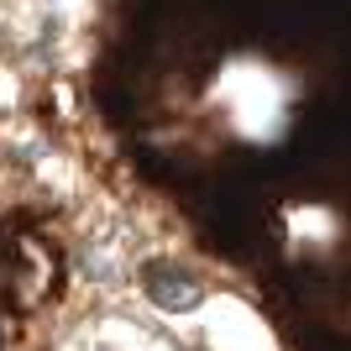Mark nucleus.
<instances>
[{
    "label": "nucleus",
    "mask_w": 351,
    "mask_h": 351,
    "mask_svg": "<svg viewBox=\"0 0 351 351\" xmlns=\"http://www.w3.org/2000/svg\"><path fill=\"white\" fill-rule=\"evenodd\" d=\"M142 289L158 309H194L199 304V278L189 267H173V263H152L142 273Z\"/></svg>",
    "instance_id": "1"
},
{
    "label": "nucleus",
    "mask_w": 351,
    "mask_h": 351,
    "mask_svg": "<svg viewBox=\"0 0 351 351\" xmlns=\"http://www.w3.org/2000/svg\"><path fill=\"white\" fill-rule=\"evenodd\" d=\"M43 5H58V0H43Z\"/></svg>",
    "instance_id": "2"
}]
</instances>
